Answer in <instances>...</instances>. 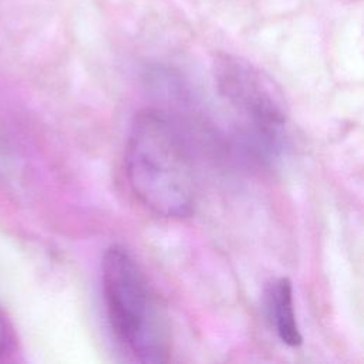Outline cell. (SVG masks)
I'll return each mask as SVG.
<instances>
[{
	"instance_id": "1",
	"label": "cell",
	"mask_w": 364,
	"mask_h": 364,
	"mask_svg": "<svg viewBox=\"0 0 364 364\" xmlns=\"http://www.w3.org/2000/svg\"><path fill=\"white\" fill-rule=\"evenodd\" d=\"M125 173L135 198L162 218H185L196 202L189 146L173 119L156 108L135 114L125 148Z\"/></svg>"
},
{
	"instance_id": "2",
	"label": "cell",
	"mask_w": 364,
	"mask_h": 364,
	"mask_svg": "<svg viewBox=\"0 0 364 364\" xmlns=\"http://www.w3.org/2000/svg\"><path fill=\"white\" fill-rule=\"evenodd\" d=\"M101 283L109 330L138 363H165L171 354L168 320L132 255L111 245L101 262Z\"/></svg>"
},
{
	"instance_id": "3",
	"label": "cell",
	"mask_w": 364,
	"mask_h": 364,
	"mask_svg": "<svg viewBox=\"0 0 364 364\" xmlns=\"http://www.w3.org/2000/svg\"><path fill=\"white\" fill-rule=\"evenodd\" d=\"M219 95L239 117L255 154L273 161L287 141V108L280 90L249 61L222 54L213 65Z\"/></svg>"
},
{
	"instance_id": "4",
	"label": "cell",
	"mask_w": 364,
	"mask_h": 364,
	"mask_svg": "<svg viewBox=\"0 0 364 364\" xmlns=\"http://www.w3.org/2000/svg\"><path fill=\"white\" fill-rule=\"evenodd\" d=\"M267 310L272 326L280 338L289 347H299L303 343L294 307H293V287L287 277H279L267 289Z\"/></svg>"
},
{
	"instance_id": "5",
	"label": "cell",
	"mask_w": 364,
	"mask_h": 364,
	"mask_svg": "<svg viewBox=\"0 0 364 364\" xmlns=\"http://www.w3.org/2000/svg\"><path fill=\"white\" fill-rule=\"evenodd\" d=\"M9 327L6 323V318L3 316V313L0 311V355L4 354L7 346H9Z\"/></svg>"
}]
</instances>
